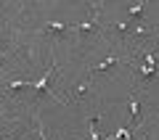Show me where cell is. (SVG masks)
I'll return each mask as SVG.
<instances>
[{
  "label": "cell",
  "instance_id": "obj_10",
  "mask_svg": "<svg viewBox=\"0 0 159 140\" xmlns=\"http://www.w3.org/2000/svg\"><path fill=\"white\" fill-rule=\"evenodd\" d=\"M114 29H117L119 34H125L127 29H130V19H125V21H117V24H114Z\"/></svg>",
  "mask_w": 159,
  "mask_h": 140
},
{
  "label": "cell",
  "instance_id": "obj_5",
  "mask_svg": "<svg viewBox=\"0 0 159 140\" xmlns=\"http://www.w3.org/2000/svg\"><path fill=\"white\" fill-rule=\"evenodd\" d=\"M66 29H69V24H64V21H48L43 27V32H66Z\"/></svg>",
  "mask_w": 159,
  "mask_h": 140
},
{
  "label": "cell",
  "instance_id": "obj_2",
  "mask_svg": "<svg viewBox=\"0 0 159 140\" xmlns=\"http://www.w3.org/2000/svg\"><path fill=\"white\" fill-rule=\"evenodd\" d=\"M114 63H119V58L117 56H109V58H103V61H98V63H93V72H106L109 66H114Z\"/></svg>",
  "mask_w": 159,
  "mask_h": 140
},
{
  "label": "cell",
  "instance_id": "obj_8",
  "mask_svg": "<svg viewBox=\"0 0 159 140\" xmlns=\"http://www.w3.org/2000/svg\"><path fill=\"white\" fill-rule=\"evenodd\" d=\"M88 90H90V82H80L77 87H74V93H77L80 98H85V95H88Z\"/></svg>",
  "mask_w": 159,
  "mask_h": 140
},
{
  "label": "cell",
  "instance_id": "obj_11",
  "mask_svg": "<svg viewBox=\"0 0 159 140\" xmlns=\"http://www.w3.org/2000/svg\"><path fill=\"white\" fill-rule=\"evenodd\" d=\"M157 56H159V50H157Z\"/></svg>",
  "mask_w": 159,
  "mask_h": 140
},
{
  "label": "cell",
  "instance_id": "obj_4",
  "mask_svg": "<svg viewBox=\"0 0 159 140\" xmlns=\"http://www.w3.org/2000/svg\"><path fill=\"white\" fill-rule=\"evenodd\" d=\"M130 116H133V122H141V103H138V98L135 95H130Z\"/></svg>",
  "mask_w": 159,
  "mask_h": 140
},
{
  "label": "cell",
  "instance_id": "obj_6",
  "mask_svg": "<svg viewBox=\"0 0 159 140\" xmlns=\"http://www.w3.org/2000/svg\"><path fill=\"white\" fill-rule=\"evenodd\" d=\"M72 29H77V32H90V29H96V16H93V19H88V21H80V24H74Z\"/></svg>",
  "mask_w": 159,
  "mask_h": 140
},
{
  "label": "cell",
  "instance_id": "obj_1",
  "mask_svg": "<svg viewBox=\"0 0 159 140\" xmlns=\"http://www.w3.org/2000/svg\"><path fill=\"white\" fill-rule=\"evenodd\" d=\"M53 63H56V56L51 58V66L45 69V74H43V77H40V79H34V82H29V87H34V90H37V93H48V90H51V87H48V79H51L53 69H56V66H53Z\"/></svg>",
  "mask_w": 159,
  "mask_h": 140
},
{
  "label": "cell",
  "instance_id": "obj_3",
  "mask_svg": "<svg viewBox=\"0 0 159 140\" xmlns=\"http://www.w3.org/2000/svg\"><path fill=\"white\" fill-rule=\"evenodd\" d=\"M106 140H133V132H130V127H119L117 132H111Z\"/></svg>",
  "mask_w": 159,
  "mask_h": 140
},
{
  "label": "cell",
  "instance_id": "obj_9",
  "mask_svg": "<svg viewBox=\"0 0 159 140\" xmlns=\"http://www.w3.org/2000/svg\"><path fill=\"white\" fill-rule=\"evenodd\" d=\"M88 129H90V140H101V135H98V127H96V119H90V122H88Z\"/></svg>",
  "mask_w": 159,
  "mask_h": 140
},
{
  "label": "cell",
  "instance_id": "obj_7",
  "mask_svg": "<svg viewBox=\"0 0 159 140\" xmlns=\"http://www.w3.org/2000/svg\"><path fill=\"white\" fill-rule=\"evenodd\" d=\"M143 11H146V0H141V3H135V6H130V11H127V13H130V19H138Z\"/></svg>",
  "mask_w": 159,
  "mask_h": 140
}]
</instances>
